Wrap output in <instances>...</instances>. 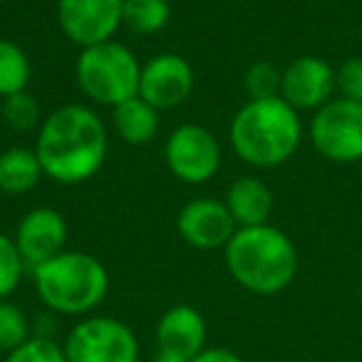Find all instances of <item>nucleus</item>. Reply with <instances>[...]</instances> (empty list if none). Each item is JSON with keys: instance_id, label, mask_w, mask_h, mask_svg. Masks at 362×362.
Listing matches in <instances>:
<instances>
[{"instance_id": "f257e3e1", "label": "nucleus", "mask_w": 362, "mask_h": 362, "mask_svg": "<svg viewBox=\"0 0 362 362\" xmlns=\"http://www.w3.org/2000/svg\"><path fill=\"white\" fill-rule=\"evenodd\" d=\"M35 151L45 176L57 184H82L105 164V122L90 107L65 105L42 119Z\"/></svg>"}, {"instance_id": "f03ea898", "label": "nucleus", "mask_w": 362, "mask_h": 362, "mask_svg": "<svg viewBox=\"0 0 362 362\" xmlns=\"http://www.w3.org/2000/svg\"><path fill=\"white\" fill-rule=\"evenodd\" d=\"M226 266L238 286L256 296H273L296 278L298 251L281 228L248 226L238 228L226 243Z\"/></svg>"}, {"instance_id": "7ed1b4c3", "label": "nucleus", "mask_w": 362, "mask_h": 362, "mask_svg": "<svg viewBox=\"0 0 362 362\" xmlns=\"http://www.w3.org/2000/svg\"><path fill=\"white\" fill-rule=\"evenodd\" d=\"M303 124L298 110L283 97L251 100L231 122V144L246 164L258 169L286 164L300 146Z\"/></svg>"}, {"instance_id": "20e7f679", "label": "nucleus", "mask_w": 362, "mask_h": 362, "mask_svg": "<svg viewBox=\"0 0 362 362\" xmlns=\"http://www.w3.org/2000/svg\"><path fill=\"white\" fill-rule=\"evenodd\" d=\"M40 300L62 315H85L105 300L110 273L85 251H62L33 271Z\"/></svg>"}, {"instance_id": "39448f33", "label": "nucleus", "mask_w": 362, "mask_h": 362, "mask_svg": "<svg viewBox=\"0 0 362 362\" xmlns=\"http://www.w3.org/2000/svg\"><path fill=\"white\" fill-rule=\"evenodd\" d=\"M77 85L97 105L115 110L117 105L139 95L141 65L134 52L115 40L82 47L77 57Z\"/></svg>"}, {"instance_id": "423d86ee", "label": "nucleus", "mask_w": 362, "mask_h": 362, "mask_svg": "<svg viewBox=\"0 0 362 362\" xmlns=\"http://www.w3.org/2000/svg\"><path fill=\"white\" fill-rule=\"evenodd\" d=\"M67 362H136L139 342L127 322L117 317H85L65 340Z\"/></svg>"}, {"instance_id": "0eeeda50", "label": "nucleus", "mask_w": 362, "mask_h": 362, "mask_svg": "<svg viewBox=\"0 0 362 362\" xmlns=\"http://www.w3.org/2000/svg\"><path fill=\"white\" fill-rule=\"evenodd\" d=\"M313 146L325 159L350 164L362 159V102L330 100L315 112L310 124Z\"/></svg>"}, {"instance_id": "6e6552de", "label": "nucleus", "mask_w": 362, "mask_h": 362, "mask_svg": "<svg viewBox=\"0 0 362 362\" xmlns=\"http://www.w3.org/2000/svg\"><path fill=\"white\" fill-rule=\"evenodd\" d=\"M164 159L176 179L187 184H206L221 166V146L202 124H181L166 136Z\"/></svg>"}, {"instance_id": "1a4fd4ad", "label": "nucleus", "mask_w": 362, "mask_h": 362, "mask_svg": "<svg viewBox=\"0 0 362 362\" xmlns=\"http://www.w3.org/2000/svg\"><path fill=\"white\" fill-rule=\"evenodd\" d=\"M122 8L124 0H57V23L75 45L92 47L112 40Z\"/></svg>"}, {"instance_id": "9d476101", "label": "nucleus", "mask_w": 362, "mask_h": 362, "mask_svg": "<svg viewBox=\"0 0 362 362\" xmlns=\"http://www.w3.org/2000/svg\"><path fill=\"white\" fill-rule=\"evenodd\" d=\"M194 90V70L187 57L161 52L141 65L139 97L156 110H171L189 100Z\"/></svg>"}, {"instance_id": "9b49d317", "label": "nucleus", "mask_w": 362, "mask_h": 362, "mask_svg": "<svg viewBox=\"0 0 362 362\" xmlns=\"http://www.w3.org/2000/svg\"><path fill=\"white\" fill-rule=\"evenodd\" d=\"M337 90V72L322 57L303 55L283 72L281 97L293 110H320Z\"/></svg>"}, {"instance_id": "f8f14e48", "label": "nucleus", "mask_w": 362, "mask_h": 362, "mask_svg": "<svg viewBox=\"0 0 362 362\" xmlns=\"http://www.w3.org/2000/svg\"><path fill=\"white\" fill-rule=\"evenodd\" d=\"M67 221L57 209L37 206L23 216L16 231V246L21 251L28 268L35 271L37 266L65 251Z\"/></svg>"}, {"instance_id": "ddd939ff", "label": "nucleus", "mask_w": 362, "mask_h": 362, "mask_svg": "<svg viewBox=\"0 0 362 362\" xmlns=\"http://www.w3.org/2000/svg\"><path fill=\"white\" fill-rule=\"evenodd\" d=\"M176 228L181 238L192 243L194 248L211 251V248H226V243L238 231L231 211L226 204L216 199H194L181 209L176 216Z\"/></svg>"}, {"instance_id": "4468645a", "label": "nucleus", "mask_w": 362, "mask_h": 362, "mask_svg": "<svg viewBox=\"0 0 362 362\" xmlns=\"http://www.w3.org/2000/svg\"><path fill=\"white\" fill-rule=\"evenodd\" d=\"M159 350L174 352L192 360L206 345V320L192 305H174L156 322Z\"/></svg>"}, {"instance_id": "2eb2a0df", "label": "nucleus", "mask_w": 362, "mask_h": 362, "mask_svg": "<svg viewBox=\"0 0 362 362\" xmlns=\"http://www.w3.org/2000/svg\"><path fill=\"white\" fill-rule=\"evenodd\" d=\"M223 204L231 211L238 228L263 226L268 223L273 211V192L266 181L256 179V176H243L228 187Z\"/></svg>"}, {"instance_id": "dca6fc26", "label": "nucleus", "mask_w": 362, "mask_h": 362, "mask_svg": "<svg viewBox=\"0 0 362 362\" xmlns=\"http://www.w3.org/2000/svg\"><path fill=\"white\" fill-rule=\"evenodd\" d=\"M45 176L35 149L13 146L0 154V192L8 197H21L37 187V181Z\"/></svg>"}, {"instance_id": "f3484780", "label": "nucleus", "mask_w": 362, "mask_h": 362, "mask_svg": "<svg viewBox=\"0 0 362 362\" xmlns=\"http://www.w3.org/2000/svg\"><path fill=\"white\" fill-rule=\"evenodd\" d=\"M115 127L127 144H149L159 132V110L136 95L115 107Z\"/></svg>"}, {"instance_id": "a211bd4d", "label": "nucleus", "mask_w": 362, "mask_h": 362, "mask_svg": "<svg viewBox=\"0 0 362 362\" xmlns=\"http://www.w3.org/2000/svg\"><path fill=\"white\" fill-rule=\"evenodd\" d=\"M30 60H28L25 50L11 40L0 37V97L6 100L11 95L28 90L30 82Z\"/></svg>"}, {"instance_id": "6ab92c4d", "label": "nucleus", "mask_w": 362, "mask_h": 362, "mask_svg": "<svg viewBox=\"0 0 362 362\" xmlns=\"http://www.w3.org/2000/svg\"><path fill=\"white\" fill-rule=\"evenodd\" d=\"M169 0H124V8H122V23L139 35L159 33L169 23Z\"/></svg>"}, {"instance_id": "aec40b11", "label": "nucleus", "mask_w": 362, "mask_h": 362, "mask_svg": "<svg viewBox=\"0 0 362 362\" xmlns=\"http://www.w3.org/2000/svg\"><path fill=\"white\" fill-rule=\"evenodd\" d=\"M3 119L11 129L30 132L40 124V105L30 92H18L3 100Z\"/></svg>"}, {"instance_id": "412c9836", "label": "nucleus", "mask_w": 362, "mask_h": 362, "mask_svg": "<svg viewBox=\"0 0 362 362\" xmlns=\"http://www.w3.org/2000/svg\"><path fill=\"white\" fill-rule=\"evenodd\" d=\"M30 337L25 313L8 300H0V352H13Z\"/></svg>"}, {"instance_id": "4be33fe9", "label": "nucleus", "mask_w": 362, "mask_h": 362, "mask_svg": "<svg viewBox=\"0 0 362 362\" xmlns=\"http://www.w3.org/2000/svg\"><path fill=\"white\" fill-rule=\"evenodd\" d=\"M21 251L16 246V238L0 233V300H6L18 286H21L23 271H25Z\"/></svg>"}, {"instance_id": "5701e85b", "label": "nucleus", "mask_w": 362, "mask_h": 362, "mask_svg": "<svg viewBox=\"0 0 362 362\" xmlns=\"http://www.w3.org/2000/svg\"><path fill=\"white\" fill-rule=\"evenodd\" d=\"M246 92L251 100H276L281 97L283 72L271 62H256L246 72Z\"/></svg>"}, {"instance_id": "b1692460", "label": "nucleus", "mask_w": 362, "mask_h": 362, "mask_svg": "<svg viewBox=\"0 0 362 362\" xmlns=\"http://www.w3.org/2000/svg\"><path fill=\"white\" fill-rule=\"evenodd\" d=\"M6 362H67L65 347H60L50 337H28L21 347L8 352Z\"/></svg>"}, {"instance_id": "393cba45", "label": "nucleus", "mask_w": 362, "mask_h": 362, "mask_svg": "<svg viewBox=\"0 0 362 362\" xmlns=\"http://www.w3.org/2000/svg\"><path fill=\"white\" fill-rule=\"evenodd\" d=\"M337 90L345 100L362 102V57H352L337 70Z\"/></svg>"}, {"instance_id": "a878e982", "label": "nucleus", "mask_w": 362, "mask_h": 362, "mask_svg": "<svg viewBox=\"0 0 362 362\" xmlns=\"http://www.w3.org/2000/svg\"><path fill=\"white\" fill-rule=\"evenodd\" d=\"M192 362H243V357L226 347H204L197 357H192Z\"/></svg>"}, {"instance_id": "bb28decb", "label": "nucleus", "mask_w": 362, "mask_h": 362, "mask_svg": "<svg viewBox=\"0 0 362 362\" xmlns=\"http://www.w3.org/2000/svg\"><path fill=\"white\" fill-rule=\"evenodd\" d=\"M151 362H192V360H187V357H181V355H174V352L159 350Z\"/></svg>"}]
</instances>
